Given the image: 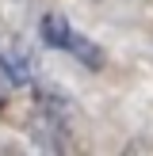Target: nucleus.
Listing matches in <instances>:
<instances>
[{
    "label": "nucleus",
    "instance_id": "obj_2",
    "mask_svg": "<svg viewBox=\"0 0 153 156\" xmlns=\"http://www.w3.org/2000/svg\"><path fill=\"white\" fill-rule=\"evenodd\" d=\"M0 73L8 76V84H15V88H23V84L35 80V57H31V50L19 42V38H0Z\"/></svg>",
    "mask_w": 153,
    "mask_h": 156
},
{
    "label": "nucleus",
    "instance_id": "obj_1",
    "mask_svg": "<svg viewBox=\"0 0 153 156\" xmlns=\"http://www.w3.org/2000/svg\"><path fill=\"white\" fill-rule=\"evenodd\" d=\"M38 34H42L46 46H54V50L69 53V57L80 61L84 69H92V73H99V69H103V50H99L88 34H80V30H76L65 15L46 12V15H42V27H38Z\"/></svg>",
    "mask_w": 153,
    "mask_h": 156
},
{
    "label": "nucleus",
    "instance_id": "obj_3",
    "mask_svg": "<svg viewBox=\"0 0 153 156\" xmlns=\"http://www.w3.org/2000/svg\"><path fill=\"white\" fill-rule=\"evenodd\" d=\"M0 107H4V95H0Z\"/></svg>",
    "mask_w": 153,
    "mask_h": 156
}]
</instances>
